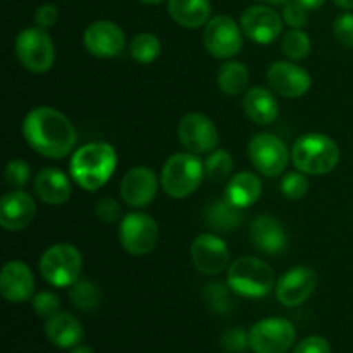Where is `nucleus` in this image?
I'll use <instances>...</instances> for the list:
<instances>
[{
    "label": "nucleus",
    "instance_id": "nucleus-1",
    "mask_svg": "<svg viewBox=\"0 0 353 353\" xmlns=\"http://www.w3.org/2000/svg\"><path fill=\"white\" fill-rule=\"evenodd\" d=\"M23 137L37 154L47 159H64L78 141L71 121L54 107H37L23 121Z\"/></svg>",
    "mask_w": 353,
    "mask_h": 353
},
{
    "label": "nucleus",
    "instance_id": "nucleus-2",
    "mask_svg": "<svg viewBox=\"0 0 353 353\" xmlns=\"http://www.w3.org/2000/svg\"><path fill=\"white\" fill-rule=\"evenodd\" d=\"M117 165V154L114 147L105 141H92L72 154L69 162V172L78 186L86 192L102 188Z\"/></svg>",
    "mask_w": 353,
    "mask_h": 353
},
{
    "label": "nucleus",
    "instance_id": "nucleus-3",
    "mask_svg": "<svg viewBox=\"0 0 353 353\" xmlns=\"http://www.w3.org/2000/svg\"><path fill=\"white\" fill-rule=\"evenodd\" d=\"M292 162L299 171L310 176H323L333 171L340 162L336 141L323 133H307L295 141Z\"/></svg>",
    "mask_w": 353,
    "mask_h": 353
},
{
    "label": "nucleus",
    "instance_id": "nucleus-4",
    "mask_svg": "<svg viewBox=\"0 0 353 353\" xmlns=\"http://www.w3.org/2000/svg\"><path fill=\"white\" fill-rule=\"evenodd\" d=\"M228 286L248 299H262L276 286L271 265L257 257H240L228 268Z\"/></svg>",
    "mask_w": 353,
    "mask_h": 353
},
{
    "label": "nucleus",
    "instance_id": "nucleus-5",
    "mask_svg": "<svg viewBox=\"0 0 353 353\" xmlns=\"http://www.w3.org/2000/svg\"><path fill=\"white\" fill-rule=\"evenodd\" d=\"M205 168L192 152H179L165 161L161 172V185L172 199H186L202 185Z\"/></svg>",
    "mask_w": 353,
    "mask_h": 353
},
{
    "label": "nucleus",
    "instance_id": "nucleus-6",
    "mask_svg": "<svg viewBox=\"0 0 353 353\" xmlns=\"http://www.w3.org/2000/svg\"><path fill=\"white\" fill-rule=\"evenodd\" d=\"M38 268L48 285L55 286V288H68L79 279L83 257L74 245L57 243L45 250Z\"/></svg>",
    "mask_w": 353,
    "mask_h": 353
},
{
    "label": "nucleus",
    "instance_id": "nucleus-7",
    "mask_svg": "<svg viewBox=\"0 0 353 353\" xmlns=\"http://www.w3.org/2000/svg\"><path fill=\"white\" fill-rule=\"evenodd\" d=\"M16 54L24 69L43 74L54 65L55 47L47 30L40 26L26 28L16 38Z\"/></svg>",
    "mask_w": 353,
    "mask_h": 353
},
{
    "label": "nucleus",
    "instance_id": "nucleus-8",
    "mask_svg": "<svg viewBox=\"0 0 353 353\" xmlns=\"http://www.w3.org/2000/svg\"><path fill=\"white\" fill-rule=\"evenodd\" d=\"M254 353H286L296 338L295 326L283 317H268L254 324L248 333Z\"/></svg>",
    "mask_w": 353,
    "mask_h": 353
},
{
    "label": "nucleus",
    "instance_id": "nucleus-9",
    "mask_svg": "<svg viewBox=\"0 0 353 353\" xmlns=\"http://www.w3.org/2000/svg\"><path fill=\"white\" fill-rule=\"evenodd\" d=\"M247 154L254 168L268 178L281 174L290 162V152L286 143L281 138L271 133L255 134L248 143Z\"/></svg>",
    "mask_w": 353,
    "mask_h": 353
},
{
    "label": "nucleus",
    "instance_id": "nucleus-10",
    "mask_svg": "<svg viewBox=\"0 0 353 353\" xmlns=\"http://www.w3.org/2000/svg\"><path fill=\"white\" fill-rule=\"evenodd\" d=\"M159 240V226L148 214L131 212L121 219V247L130 255H147L155 248Z\"/></svg>",
    "mask_w": 353,
    "mask_h": 353
},
{
    "label": "nucleus",
    "instance_id": "nucleus-11",
    "mask_svg": "<svg viewBox=\"0 0 353 353\" xmlns=\"http://www.w3.org/2000/svg\"><path fill=\"white\" fill-rule=\"evenodd\" d=\"M240 26L230 16H216L205 24L203 45L207 52L216 59H231L240 54L243 47Z\"/></svg>",
    "mask_w": 353,
    "mask_h": 353
},
{
    "label": "nucleus",
    "instance_id": "nucleus-12",
    "mask_svg": "<svg viewBox=\"0 0 353 353\" xmlns=\"http://www.w3.org/2000/svg\"><path fill=\"white\" fill-rule=\"evenodd\" d=\"M178 138L192 154H210L219 145V131L207 116L199 112L186 114L178 124Z\"/></svg>",
    "mask_w": 353,
    "mask_h": 353
},
{
    "label": "nucleus",
    "instance_id": "nucleus-13",
    "mask_svg": "<svg viewBox=\"0 0 353 353\" xmlns=\"http://www.w3.org/2000/svg\"><path fill=\"white\" fill-rule=\"evenodd\" d=\"M190 257H192L193 265L207 276H217L230 268L228 245L212 233L199 234L193 240L190 247Z\"/></svg>",
    "mask_w": 353,
    "mask_h": 353
},
{
    "label": "nucleus",
    "instance_id": "nucleus-14",
    "mask_svg": "<svg viewBox=\"0 0 353 353\" xmlns=\"http://www.w3.org/2000/svg\"><path fill=\"white\" fill-rule=\"evenodd\" d=\"M317 286V274L307 265L286 271L276 283V296L285 307H299L312 296Z\"/></svg>",
    "mask_w": 353,
    "mask_h": 353
},
{
    "label": "nucleus",
    "instance_id": "nucleus-15",
    "mask_svg": "<svg viewBox=\"0 0 353 353\" xmlns=\"http://www.w3.org/2000/svg\"><path fill=\"white\" fill-rule=\"evenodd\" d=\"M83 43L93 57L110 59L123 52L126 37L116 23L102 19L95 21L86 28L83 34Z\"/></svg>",
    "mask_w": 353,
    "mask_h": 353
},
{
    "label": "nucleus",
    "instance_id": "nucleus-16",
    "mask_svg": "<svg viewBox=\"0 0 353 353\" xmlns=\"http://www.w3.org/2000/svg\"><path fill=\"white\" fill-rule=\"evenodd\" d=\"M241 30L250 38L252 41L259 45H269L281 34L283 19L276 10L265 6L248 7L241 14Z\"/></svg>",
    "mask_w": 353,
    "mask_h": 353
},
{
    "label": "nucleus",
    "instance_id": "nucleus-17",
    "mask_svg": "<svg viewBox=\"0 0 353 353\" xmlns=\"http://www.w3.org/2000/svg\"><path fill=\"white\" fill-rule=\"evenodd\" d=\"M268 83L272 92L285 99L303 97L312 86V79L305 69L285 61L271 64L268 69Z\"/></svg>",
    "mask_w": 353,
    "mask_h": 353
},
{
    "label": "nucleus",
    "instance_id": "nucleus-18",
    "mask_svg": "<svg viewBox=\"0 0 353 353\" xmlns=\"http://www.w3.org/2000/svg\"><path fill=\"white\" fill-rule=\"evenodd\" d=\"M159 190V179L148 168H133L121 181V196L130 207H147L154 202Z\"/></svg>",
    "mask_w": 353,
    "mask_h": 353
},
{
    "label": "nucleus",
    "instance_id": "nucleus-19",
    "mask_svg": "<svg viewBox=\"0 0 353 353\" xmlns=\"http://www.w3.org/2000/svg\"><path fill=\"white\" fill-rule=\"evenodd\" d=\"M37 216V203L30 193L12 190L0 200V226L7 231H21L28 228Z\"/></svg>",
    "mask_w": 353,
    "mask_h": 353
},
{
    "label": "nucleus",
    "instance_id": "nucleus-20",
    "mask_svg": "<svg viewBox=\"0 0 353 353\" xmlns=\"http://www.w3.org/2000/svg\"><path fill=\"white\" fill-rule=\"evenodd\" d=\"M34 278L31 269L21 261H10L0 272V293L7 302L23 303L33 296Z\"/></svg>",
    "mask_w": 353,
    "mask_h": 353
},
{
    "label": "nucleus",
    "instance_id": "nucleus-21",
    "mask_svg": "<svg viewBox=\"0 0 353 353\" xmlns=\"http://www.w3.org/2000/svg\"><path fill=\"white\" fill-rule=\"evenodd\" d=\"M250 236L255 248L268 255L281 254L288 241L283 224L269 214H261L252 221Z\"/></svg>",
    "mask_w": 353,
    "mask_h": 353
},
{
    "label": "nucleus",
    "instance_id": "nucleus-22",
    "mask_svg": "<svg viewBox=\"0 0 353 353\" xmlns=\"http://www.w3.org/2000/svg\"><path fill=\"white\" fill-rule=\"evenodd\" d=\"M33 185L38 199L48 205H62L68 202L72 192L68 176L55 168H45L38 171Z\"/></svg>",
    "mask_w": 353,
    "mask_h": 353
},
{
    "label": "nucleus",
    "instance_id": "nucleus-23",
    "mask_svg": "<svg viewBox=\"0 0 353 353\" xmlns=\"http://www.w3.org/2000/svg\"><path fill=\"white\" fill-rule=\"evenodd\" d=\"M45 334L48 341L57 348H74L81 343L85 331L81 323L74 316L65 312H59L57 316L47 319Z\"/></svg>",
    "mask_w": 353,
    "mask_h": 353
},
{
    "label": "nucleus",
    "instance_id": "nucleus-24",
    "mask_svg": "<svg viewBox=\"0 0 353 353\" xmlns=\"http://www.w3.org/2000/svg\"><path fill=\"white\" fill-rule=\"evenodd\" d=\"M241 105H243L245 114L255 124H271L279 116L278 100L272 95L271 90L262 88V86L247 90Z\"/></svg>",
    "mask_w": 353,
    "mask_h": 353
},
{
    "label": "nucleus",
    "instance_id": "nucleus-25",
    "mask_svg": "<svg viewBox=\"0 0 353 353\" xmlns=\"http://www.w3.org/2000/svg\"><path fill=\"white\" fill-rule=\"evenodd\" d=\"M261 193L262 185L259 176H255L254 172L241 171L230 179V183L226 186V193H224V199L230 200L233 205L245 209V207L254 205L261 199Z\"/></svg>",
    "mask_w": 353,
    "mask_h": 353
},
{
    "label": "nucleus",
    "instance_id": "nucleus-26",
    "mask_svg": "<svg viewBox=\"0 0 353 353\" xmlns=\"http://www.w3.org/2000/svg\"><path fill=\"white\" fill-rule=\"evenodd\" d=\"M168 10L169 16L179 26L190 28V30L203 26L210 21L209 0H169Z\"/></svg>",
    "mask_w": 353,
    "mask_h": 353
},
{
    "label": "nucleus",
    "instance_id": "nucleus-27",
    "mask_svg": "<svg viewBox=\"0 0 353 353\" xmlns=\"http://www.w3.org/2000/svg\"><path fill=\"white\" fill-rule=\"evenodd\" d=\"M205 223L214 231L230 233L241 223V209L233 205L228 199L216 200L205 209Z\"/></svg>",
    "mask_w": 353,
    "mask_h": 353
},
{
    "label": "nucleus",
    "instance_id": "nucleus-28",
    "mask_svg": "<svg viewBox=\"0 0 353 353\" xmlns=\"http://www.w3.org/2000/svg\"><path fill=\"white\" fill-rule=\"evenodd\" d=\"M250 83V72L243 62L228 61L226 64L221 65L217 72V86L228 97H236L245 93Z\"/></svg>",
    "mask_w": 353,
    "mask_h": 353
},
{
    "label": "nucleus",
    "instance_id": "nucleus-29",
    "mask_svg": "<svg viewBox=\"0 0 353 353\" xmlns=\"http://www.w3.org/2000/svg\"><path fill=\"white\" fill-rule=\"evenodd\" d=\"M69 300L78 310L93 312L99 309L100 302H102V292L90 279H78L69 290Z\"/></svg>",
    "mask_w": 353,
    "mask_h": 353
},
{
    "label": "nucleus",
    "instance_id": "nucleus-30",
    "mask_svg": "<svg viewBox=\"0 0 353 353\" xmlns=\"http://www.w3.org/2000/svg\"><path fill=\"white\" fill-rule=\"evenodd\" d=\"M161 50V40L154 33L137 34L130 45L131 57H133V61L140 62V64H150V62L157 61Z\"/></svg>",
    "mask_w": 353,
    "mask_h": 353
},
{
    "label": "nucleus",
    "instance_id": "nucleus-31",
    "mask_svg": "<svg viewBox=\"0 0 353 353\" xmlns=\"http://www.w3.org/2000/svg\"><path fill=\"white\" fill-rule=\"evenodd\" d=\"M203 168H205V176L209 181L221 183L233 171V157L230 155V152L216 148V150L210 152L207 161L203 162Z\"/></svg>",
    "mask_w": 353,
    "mask_h": 353
},
{
    "label": "nucleus",
    "instance_id": "nucleus-32",
    "mask_svg": "<svg viewBox=\"0 0 353 353\" xmlns=\"http://www.w3.org/2000/svg\"><path fill=\"white\" fill-rule=\"evenodd\" d=\"M231 292H233V290H231L230 286H224L223 283L214 281L205 286L203 295H205V302L209 303V307L214 312L230 314L234 307Z\"/></svg>",
    "mask_w": 353,
    "mask_h": 353
},
{
    "label": "nucleus",
    "instance_id": "nucleus-33",
    "mask_svg": "<svg viewBox=\"0 0 353 353\" xmlns=\"http://www.w3.org/2000/svg\"><path fill=\"white\" fill-rule=\"evenodd\" d=\"M281 48L288 59H292V61H302V59H305L310 54L312 43H310V38L305 31L292 30L283 38Z\"/></svg>",
    "mask_w": 353,
    "mask_h": 353
},
{
    "label": "nucleus",
    "instance_id": "nucleus-34",
    "mask_svg": "<svg viewBox=\"0 0 353 353\" xmlns=\"http://www.w3.org/2000/svg\"><path fill=\"white\" fill-rule=\"evenodd\" d=\"M309 192V179L302 171L288 172L281 181V193L288 200H300Z\"/></svg>",
    "mask_w": 353,
    "mask_h": 353
},
{
    "label": "nucleus",
    "instance_id": "nucleus-35",
    "mask_svg": "<svg viewBox=\"0 0 353 353\" xmlns=\"http://www.w3.org/2000/svg\"><path fill=\"white\" fill-rule=\"evenodd\" d=\"M30 176H31V169L23 159H14L7 164L6 168V183L9 188L14 190H21L23 186H26V183L30 181Z\"/></svg>",
    "mask_w": 353,
    "mask_h": 353
},
{
    "label": "nucleus",
    "instance_id": "nucleus-36",
    "mask_svg": "<svg viewBox=\"0 0 353 353\" xmlns=\"http://www.w3.org/2000/svg\"><path fill=\"white\" fill-rule=\"evenodd\" d=\"M33 310L38 317L50 319L61 310V300L52 292H40L33 296Z\"/></svg>",
    "mask_w": 353,
    "mask_h": 353
},
{
    "label": "nucleus",
    "instance_id": "nucleus-37",
    "mask_svg": "<svg viewBox=\"0 0 353 353\" xmlns=\"http://www.w3.org/2000/svg\"><path fill=\"white\" fill-rule=\"evenodd\" d=\"M221 345L228 353H245L250 348V336L241 327H231L223 334Z\"/></svg>",
    "mask_w": 353,
    "mask_h": 353
},
{
    "label": "nucleus",
    "instance_id": "nucleus-38",
    "mask_svg": "<svg viewBox=\"0 0 353 353\" xmlns=\"http://www.w3.org/2000/svg\"><path fill=\"white\" fill-rule=\"evenodd\" d=\"M333 34L343 47L353 48V14L345 12L336 17L333 24Z\"/></svg>",
    "mask_w": 353,
    "mask_h": 353
},
{
    "label": "nucleus",
    "instance_id": "nucleus-39",
    "mask_svg": "<svg viewBox=\"0 0 353 353\" xmlns=\"http://www.w3.org/2000/svg\"><path fill=\"white\" fill-rule=\"evenodd\" d=\"M95 214L102 223L114 224L121 219V216H123V209H121L117 200L109 199V196H107V199H102L99 203H97Z\"/></svg>",
    "mask_w": 353,
    "mask_h": 353
},
{
    "label": "nucleus",
    "instance_id": "nucleus-40",
    "mask_svg": "<svg viewBox=\"0 0 353 353\" xmlns=\"http://www.w3.org/2000/svg\"><path fill=\"white\" fill-rule=\"evenodd\" d=\"M283 21L293 30H302L307 24V9L299 2H286L283 9Z\"/></svg>",
    "mask_w": 353,
    "mask_h": 353
},
{
    "label": "nucleus",
    "instance_id": "nucleus-41",
    "mask_svg": "<svg viewBox=\"0 0 353 353\" xmlns=\"http://www.w3.org/2000/svg\"><path fill=\"white\" fill-rule=\"evenodd\" d=\"M293 353H331V345L323 336H309L300 341Z\"/></svg>",
    "mask_w": 353,
    "mask_h": 353
},
{
    "label": "nucleus",
    "instance_id": "nucleus-42",
    "mask_svg": "<svg viewBox=\"0 0 353 353\" xmlns=\"http://www.w3.org/2000/svg\"><path fill=\"white\" fill-rule=\"evenodd\" d=\"M57 19L59 10L57 7L52 6V3H43V6L38 7L37 12H34V23H37V26L43 28V30L54 26V24L57 23Z\"/></svg>",
    "mask_w": 353,
    "mask_h": 353
},
{
    "label": "nucleus",
    "instance_id": "nucleus-43",
    "mask_svg": "<svg viewBox=\"0 0 353 353\" xmlns=\"http://www.w3.org/2000/svg\"><path fill=\"white\" fill-rule=\"evenodd\" d=\"M295 2H299L302 7H305L307 10H316L319 9L326 0H295Z\"/></svg>",
    "mask_w": 353,
    "mask_h": 353
},
{
    "label": "nucleus",
    "instance_id": "nucleus-44",
    "mask_svg": "<svg viewBox=\"0 0 353 353\" xmlns=\"http://www.w3.org/2000/svg\"><path fill=\"white\" fill-rule=\"evenodd\" d=\"M334 2H336V6L341 7V9H347V10L353 9V0H334Z\"/></svg>",
    "mask_w": 353,
    "mask_h": 353
},
{
    "label": "nucleus",
    "instance_id": "nucleus-45",
    "mask_svg": "<svg viewBox=\"0 0 353 353\" xmlns=\"http://www.w3.org/2000/svg\"><path fill=\"white\" fill-rule=\"evenodd\" d=\"M71 353H95L92 347H86V345H78V347L72 348Z\"/></svg>",
    "mask_w": 353,
    "mask_h": 353
},
{
    "label": "nucleus",
    "instance_id": "nucleus-46",
    "mask_svg": "<svg viewBox=\"0 0 353 353\" xmlns=\"http://www.w3.org/2000/svg\"><path fill=\"white\" fill-rule=\"evenodd\" d=\"M262 2H268L271 6H281V3H286L288 0H262Z\"/></svg>",
    "mask_w": 353,
    "mask_h": 353
},
{
    "label": "nucleus",
    "instance_id": "nucleus-47",
    "mask_svg": "<svg viewBox=\"0 0 353 353\" xmlns=\"http://www.w3.org/2000/svg\"><path fill=\"white\" fill-rule=\"evenodd\" d=\"M140 2L147 3V6H157V3H161L162 0H140Z\"/></svg>",
    "mask_w": 353,
    "mask_h": 353
}]
</instances>
